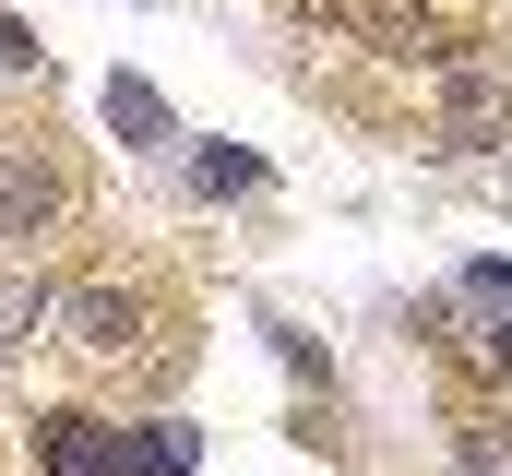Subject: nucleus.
<instances>
[{
  "instance_id": "1",
  "label": "nucleus",
  "mask_w": 512,
  "mask_h": 476,
  "mask_svg": "<svg viewBox=\"0 0 512 476\" xmlns=\"http://www.w3.org/2000/svg\"><path fill=\"white\" fill-rule=\"evenodd\" d=\"M441 155H512V48L441 60Z\"/></svg>"
},
{
  "instance_id": "2",
  "label": "nucleus",
  "mask_w": 512,
  "mask_h": 476,
  "mask_svg": "<svg viewBox=\"0 0 512 476\" xmlns=\"http://www.w3.org/2000/svg\"><path fill=\"white\" fill-rule=\"evenodd\" d=\"M36 476H131V441L108 417L60 405V417H36Z\"/></svg>"
},
{
  "instance_id": "3",
  "label": "nucleus",
  "mask_w": 512,
  "mask_h": 476,
  "mask_svg": "<svg viewBox=\"0 0 512 476\" xmlns=\"http://www.w3.org/2000/svg\"><path fill=\"white\" fill-rule=\"evenodd\" d=\"M72 203V179L36 155V143H0V238H48Z\"/></svg>"
},
{
  "instance_id": "4",
  "label": "nucleus",
  "mask_w": 512,
  "mask_h": 476,
  "mask_svg": "<svg viewBox=\"0 0 512 476\" xmlns=\"http://www.w3.org/2000/svg\"><path fill=\"white\" fill-rule=\"evenodd\" d=\"M131 334H143L131 286H60V346L72 357H131Z\"/></svg>"
},
{
  "instance_id": "5",
  "label": "nucleus",
  "mask_w": 512,
  "mask_h": 476,
  "mask_svg": "<svg viewBox=\"0 0 512 476\" xmlns=\"http://www.w3.org/2000/svg\"><path fill=\"white\" fill-rule=\"evenodd\" d=\"M96 108H108V131H120L131 155H167V143H179V131H167V96H155V84H131V72H108V96H96Z\"/></svg>"
},
{
  "instance_id": "6",
  "label": "nucleus",
  "mask_w": 512,
  "mask_h": 476,
  "mask_svg": "<svg viewBox=\"0 0 512 476\" xmlns=\"http://www.w3.org/2000/svg\"><path fill=\"white\" fill-rule=\"evenodd\" d=\"M131 441V476H191L203 465V429H179V417H143V429H120Z\"/></svg>"
},
{
  "instance_id": "7",
  "label": "nucleus",
  "mask_w": 512,
  "mask_h": 476,
  "mask_svg": "<svg viewBox=\"0 0 512 476\" xmlns=\"http://www.w3.org/2000/svg\"><path fill=\"white\" fill-rule=\"evenodd\" d=\"M429 334H441V346L465 357V369H489V381H501V369H512V346H501V334H489V322H453V310H429Z\"/></svg>"
},
{
  "instance_id": "8",
  "label": "nucleus",
  "mask_w": 512,
  "mask_h": 476,
  "mask_svg": "<svg viewBox=\"0 0 512 476\" xmlns=\"http://www.w3.org/2000/svg\"><path fill=\"white\" fill-rule=\"evenodd\" d=\"M191 179H203V191H262V155H239V143H203V155H191Z\"/></svg>"
},
{
  "instance_id": "9",
  "label": "nucleus",
  "mask_w": 512,
  "mask_h": 476,
  "mask_svg": "<svg viewBox=\"0 0 512 476\" xmlns=\"http://www.w3.org/2000/svg\"><path fill=\"white\" fill-rule=\"evenodd\" d=\"M286 12H310V24H334V36L370 48V12H382V0H286Z\"/></svg>"
},
{
  "instance_id": "10",
  "label": "nucleus",
  "mask_w": 512,
  "mask_h": 476,
  "mask_svg": "<svg viewBox=\"0 0 512 476\" xmlns=\"http://www.w3.org/2000/svg\"><path fill=\"white\" fill-rule=\"evenodd\" d=\"M465 476H512V429H465Z\"/></svg>"
},
{
  "instance_id": "11",
  "label": "nucleus",
  "mask_w": 512,
  "mask_h": 476,
  "mask_svg": "<svg viewBox=\"0 0 512 476\" xmlns=\"http://www.w3.org/2000/svg\"><path fill=\"white\" fill-rule=\"evenodd\" d=\"M36 60H48V48H36V24H12V12H0V72H36Z\"/></svg>"
},
{
  "instance_id": "12",
  "label": "nucleus",
  "mask_w": 512,
  "mask_h": 476,
  "mask_svg": "<svg viewBox=\"0 0 512 476\" xmlns=\"http://www.w3.org/2000/svg\"><path fill=\"white\" fill-rule=\"evenodd\" d=\"M465 286H477V298H501V310H512V262H465Z\"/></svg>"
},
{
  "instance_id": "13",
  "label": "nucleus",
  "mask_w": 512,
  "mask_h": 476,
  "mask_svg": "<svg viewBox=\"0 0 512 476\" xmlns=\"http://www.w3.org/2000/svg\"><path fill=\"white\" fill-rule=\"evenodd\" d=\"M0 357H12V346H0Z\"/></svg>"
}]
</instances>
